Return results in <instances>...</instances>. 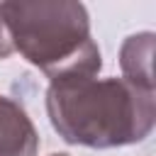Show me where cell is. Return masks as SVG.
Returning <instances> with one entry per match:
<instances>
[{"label":"cell","instance_id":"cell-1","mask_svg":"<svg viewBox=\"0 0 156 156\" xmlns=\"http://www.w3.org/2000/svg\"><path fill=\"white\" fill-rule=\"evenodd\" d=\"M46 115L58 136L90 149L144 141L156 119L154 90L124 78H68L46 88Z\"/></svg>","mask_w":156,"mask_h":156},{"label":"cell","instance_id":"cell-2","mask_svg":"<svg viewBox=\"0 0 156 156\" xmlns=\"http://www.w3.org/2000/svg\"><path fill=\"white\" fill-rule=\"evenodd\" d=\"M12 49L37 66L49 83L98 76L100 49L90 34V15L73 0L2 2Z\"/></svg>","mask_w":156,"mask_h":156},{"label":"cell","instance_id":"cell-3","mask_svg":"<svg viewBox=\"0 0 156 156\" xmlns=\"http://www.w3.org/2000/svg\"><path fill=\"white\" fill-rule=\"evenodd\" d=\"M39 134L27 110L0 95V156H37Z\"/></svg>","mask_w":156,"mask_h":156},{"label":"cell","instance_id":"cell-4","mask_svg":"<svg viewBox=\"0 0 156 156\" xmlns=\"http://www.w3.org/2000/svg\"><path fill=\"white\" fill-rule=\"evenodd\" d=\"M151 56H154V34L151 32H141V34H132L119 51V66H122V78L154 90V71H151Z\"/></svg>","mask_w":156,"mask_h":156},{"label":"cell","instance_id":"cell-5","mask_svg":"<svg viewBox=\"0 0 156 156\" xmlns=\"http://www.w3.org/2000/svg\"><path fill=\"white\" fill-rule=\"evenodd\" d=\"M12 41H10V32L5 27V17H2V2H0V58H7L12 54Z\"/></svg>","mask_w":156,"mask_h":156},{"label":"cell","instance_id":"cell-6","mask_svg":"<svg viewBox=\"0 0 156 156\" xmlns=\"http://www.w3.org/2000/svg\"><path fill=\"white\" fill-rule=\"evenodd\" d=\"M51 156H68V154H51Z\"/></svg>","mask_w":156,"mask_h":156}]
</instances>
